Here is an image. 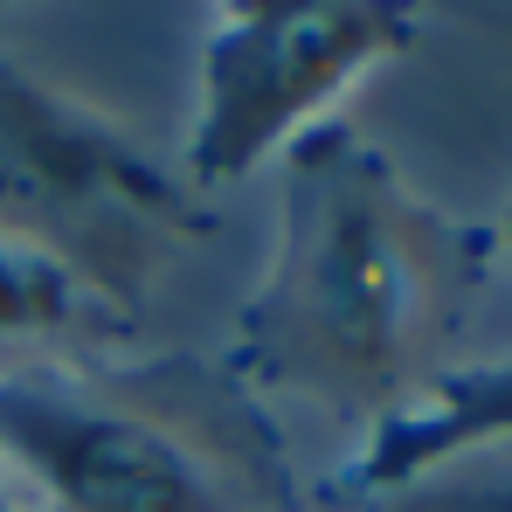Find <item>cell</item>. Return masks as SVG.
Returning <instances> with one entry per match:
<instances>
[{"instance_id":"cell-1","label":"cell","mask_w":512,"mask_h":512,"mask_svg":"<svg viewBox=\"0 0 512 512\" xmlns=\"http://www.w3.org/2000/svg\"><path fill=\"white\" fill-rule=\"evenodd\" d=\"M492 236L450 222L353 125L284 153L277 243L222 367L256 402H305L381 429L457 367Z\"/></svg>"},{"instance_id":"cell-2","label":"cell","mask_w":512,"mask_h":512,"mask_svg":"<svg viewBox=\"0 0 512 512\" xmlns=\"http://www.w3.org/2000/svg\"><path fill=\"white\" fill-rule=\"evenodd\" d=\"M0 478L28 512H298L284 436L201 353L0 367Z\"/></svg>"},{"instance_id":"cell-3","label":"cell","mask_w":512,"mask_h":512,"mask_svg":"<svg viewBox=\"0 0 512 512\" xmlns=\"http://www.w3.org/2000/svg\"><path fill=\"white\" fill-rule=\"evenodd\" d=\"M201 229L194 187L153 167L125 125L0 56V236L14 250L132 326L153 277Z\"/></svg>"},{"instance_id":"cell-4","label":"cell","mask_w":512,"mask_h":512,"mask_svg":"<svg viewBox=\"0 0 512 512\" xmlns=\"http://www.w3.org/2000/svg\"><path fill=\"white\" fill-rule=\"evenodd\" d=\"M416 7L388 0H236L208 14L187 187H229L333 125V104L416 42Z\"/></svg>"},{"instance_id":"cell-5","label":"cell","mask_w":512,"mask_h":512,"mask_svg":"<svg viewBox=\"0 0 512 512\" xmlns=\"http://www.w3.org/2000/svg\"><path fill=\"white\" fill-rule=\"evenodd\" d=\"M485 443H512V353L506 360H457L409 416L367 429V443H360L353 471L340 478V492L360 506V499L416 478L429 464L485 450Z\"/></svg>"},{"instance_id":"cell-6","label":"cell","mask_w":512,"mask_h":512,"mask_svg":"<svg viewBox=\"0 0 512 512\" xmlns=\"http://www.w3.org/2000/svg\"><path fill=\"white\" fill-rule=\"evenodd\" d=\"M0 333H14V340H84V333H118V319L97 312L63 270L35 263L28 250H14L0 236Z\"/></svg>"},{"instance_id":"cell-7","label":"cell","mask_w":512,"mask_h":512,"mask_svg":"<svg viewBox=\"0 0 512 512\" xmlns=\"http://www.w3.org/2000/svg\"><path fill=\"white\" fill-rule=\"evenodd\" d=\"M353 512H512V443L443 457V464H429L416 478L360 499Z\"/></svg>"},{"instance_id":"cell-8","label":"cell","mask_w":512,"mask_h":512,"mask_svg":"<svg viewBox=\"0 0 512 512\" xmlns=\"http://www.w3.org/2000/svg\"><path fill=\"white\" fill-rule=\"evenodd\" d=\"M492 256L512 270V201H506V215H499V236H492Z\"/></svg>"}]
</instances>
